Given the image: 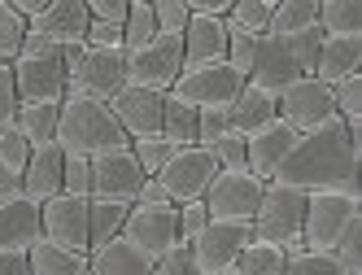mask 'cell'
I'll list each match as a JSON object with an SVG mask.
<instances>
[{"label":"cell","instance_id":"22","mask_svg":"<svg viewBox=\"0 0 362 275\" xmlns=\"http://www.w3.org/2000/svg\"><path fill=\"white\" fill-rule=\"evenodd\" d=\"M62 170H66V153L62 144H44L31 153L27 170H22V197H31V201H53L62 197Z\"/></svg>","mask_w":362,"mask_h":275},{"label":"cell","instance_id":"21","mask_svg":"<svg viewBox=\"0 0 362 275\" xmlns=\"http://www.w3.org/2000/svg\"><path fill=\"white\" fill-rule=\"evenodd\" d=\"M40 236H44V228H40V201H31V197L0 201V249H9V254H27Z\"/></svg>","mask_w":362,"mask_h":275},{"label":"cell","instance_id":"29","mask_svg":"<svg viewBox=\"0 0 362 275\" xmlns=\"http://www.w3.org/2000/svg\"><path fill=\"white\" fill-rule=\"evenodd\" d=\"M57 114L62 105H18L13 127L27 136L31 148H44V144H57Z\"/></svg>","mask_w":362,"mask_h":275},{"label":"cell","instance_id":"4","mask_svg":"<svg viewBox=\"0 0 362 275\" xmlns=\"http://www.w3.org/2000/svg\"><path fill=\"white\" fill-rule=\"evenodd\" d=\"M127 88V53L122 48H66V96L110 105Z\"/></svg>","mask_w":362,"mask_h":275},{"label":"cell","instance_id":"42","mask_svg":"<svg viewBox=\"0 0 362 275\" xmlns=\"http://www.w3.org/2000/svg\"><path fill=\"white\" fill-rule=\"evenodd\" d=\"M205 223H210V210H205V201H184V206H175L179 245H192V240L205 232Z\"/></svg>","mask_w":362,"mask_h":275},{"label":"cell","instance_id":"32","mask_svg":"<svg viewBox=\"0 0 362 275\" xmlns=\"http://www.w3.org/2000/svg\"><path fill=\"white\" fill-rule=\"evenodd\" d=\"M319 31L323 35H362L358 0H319Z\"/></svg>","mask_w":362,"mask_h":275},{"label":"cell","instance_id":"18","mask_svg":"<svg viewBox=\"0 0 362 275\" xmlns=\"http://www.w3.org/2000/svg\"><path fill=\"white\" fill-rule=\"evenodd\" d=\"M162 105H166L162 92H144V88L127 83L110 101V114L118 118L127 140H148V136H162Z\"/></svg>","mask_w":362,"mask_h":275},{"label":"cell","instance_id":"33","mask_svg":"<svg viewBox=\"0 0 362 275\" xmlns=\"http://www.w3.org/2000/svg\"><path fill=\"white\" fill-rule=\"evenodd\" d=\"M271 13H275V0H231L227 31H245V35L257 40V35H267Z\"/></svg>","mask_w":362,"mask_h":275},{"label":"cell","instance_id":"35","mask_svg":"<svg viewBox=\"0 0 362 275\" xmlns=\"http://www.w3.org/2000/svg\"><path fill=\"white\" fill-rule=\"evenodd\" d=\"M179 153V148L166 140V136H148V140H132V158L140 162V170H144V180H153L170 158Z\"/></svg>","mask_w":362,"mask_h":275},{"label":"cell","instance_id":"5","mask_svg":"<svg viewBox=\"0 0 362 275\" xmlns=\"http://www.w3.org/2000/svg\"><path fill=\"white\" fill-rule=\"evenodd\" d=\"M301 218H305V192L267 184L249 228H253L257 240H271V245L284 249V254H297V249H301Z\"/></svg>","mask_w":362,"mask_h":275},{"label":"cell","instance_id":"1","mask_svg":"<svg viewBox=\"0 0 362 275\" xmlns=\"http://www.w3.org/2000/svg\"><path fill=\"white\" fill-rule=\"evenodd\" d=\"M358 153L349 144V131L341 118H327L323 127L315 131H301L288 148V158L279 162V170L271 175V184L279 188H293V192H345L354 201H362V188H358Z\"/></svg>","mask_w":362,"mask_h":275},{"label":"cell","instance_id":"38","mask_svg":"<svg viewBox=\"0 0 362 275\" xmlns=\"http://www.w3.org/2000/svg\"><path fill=\"white\" fill-rule=\"evenodd\" d=\"M31 153H35V148L27 144V136H22L18 127H5V131H0V166L13 170L18 180H22V170H27Z\"/></svg>","mask_w":362,"mask_h":275},{"label":"cell","instance_id":"8","mask_svg":"<svg viewBox=\"0 0 362 275\" xmlns=\"http://www.w3.org/2000/svg\"><path fill=\"white\" fill-rule=\"evenodd\" d=\"M245 92V74H236L227 62H214V66H192L175 79L170 96H179L184 105L192 110H227L236 96Z\"/></svg>","mask_w":362,"mask_h":275},{"label":"cell","instance_id":"9","mask_svg":"<svg viewBox=\"0 0 362 275\" xmlns=\"http://www.w3.org/2000/svg\"><path fill=\"white\" fill-rule=\"evenodd\" d=\"M267 184L249 170H218L214 184L205 188V210H210L214 223H253L257 201H262Z\"/></svg>","mask_w":362,"mask_h":275},{"label":"cell","instance_id":"47","mask_svg":"<svg viewBox=\"0 0 362 275\" xmlns=\"http://www.w3.org/2000/svg\"><path fill=\"white\" fill-rule=\"evenodd\" d=\"M18 118V92H13V66H0V131Z\"/></svg>","mask_w":362,"mask_h":275},{"label":"cell","instance_id":"3","mask_svg":"<svg viewBox=\"0 0 362 275\" xmlns=\"http://www.w3.org/2000/svg\"><path fill=\"white\" fill-rule=\"evenodd\" d=\"M13 92L18 105H62L66 101V53L44 35L27 31L22 53L13 62Z\"/></svg>","mask_w":362,"mask_h":275},{"label":"cell","instance_id":"25","mask_svg":"<svg viewBox=\"0 0 362 275\" xmlns=\"http://www.w3.org/2000/svg\"><path fill=\"white\" fill-rule=\"evenodd\" d=\"M279 114H275V96H267V92H253L249 83H245V92L236 96V101L227 105V127H231V136H253L257 127H267V122H275Z\"/></svg>","mask_w":362,"mask_h":275},{"label":"cell","instance_id":"10","mask_svg":"<svg viewBox=\"0 0 362 275\" xmlns=\"http://www.w3.org/2000/svg\"><path fill=\"white\" fill-rule=\"evenodd\" d=\"M214 175H218V166H214V158H210V148H201V144H188V148H179V153L153 175L162 188H166V197L175 206H184V201H201L205 197V188L214 184Z\"/></svg>","mask_w":362,"mask_h":275},{"label":"cell","instance_id":"24","mask_svg":"<svg viewBox=\"0 0 362 275\" xmlns=\"http://www.w3.org/2000/svg\"><path fill=\"white\" fill-rule=\"evenodd\" d=\"M88 275H153V262L122 236L88 254Z\"/></svg>","mask_w":362,"mask_h":275},{"label":"cell","instance_id":"46","mask_svg":"<svg viewBox=\"0 0 362 275\" xmlns=\"http://www.w3.org/2000/svg\"><path fill=\"white\" fill-rule=\"evenodd\" d=\"M231 127H227V110H197V144L210 148L214 140H223Z\"/></svg>","mask_w":362,"mask_h":275},{"label":"cell","instance_id":"41","mask_svg":"<svg viewBox=\"0 0 362 275\" xmlns=\"http://www.w3.org/2000/svg\"><path fill=\"white\" fill-rule=\"evenodd\" d=\"M62 192L66 197H92V158H74L66 153V170H62Z\"/></svg>","mask_w":362,"mask_h":275},{"label":"cell","instance_id":"34","mask_svg":"<svg viewBox=\"0 0 362 275\" xmlns=\"http://www.w3.org/2000/svg\"><path fill=\"white\" fill-rule=\"evenodd\" d=\"M158 35V22H153V0H132L127 5V22H122V53H136Z\"/></svg>","mask_w":362,"mask_h":275},{"label":"cell","instance_id":"31","mask_svg":"<svg viewBox=\"0 0 362 275\" xmlns=\"http://www.w3.org/2000/svg\"><path fill=\"white\" fill-rule=\"evenodd\" d=\"M162 136L175 144V148H188L197 144V110L184 105L179 96L166 92V105H162Z\"/></svg>","mask_w":362,"mask_h":275},{"label":"cell","instance_id":"12","mask_svg":"<svg viewBox=\"0 0 362 275\" xmlns=\"http://www.w3.org/2000/svg\"><path fill=\"white\" fill-rule=\"evenodd\" d=\"M297 79H305L293 48L284 35H257V48H253V66H249V88L253 92H267V96H279L284 88H293Z\"/></svg>","mask_w":362,"mask_h":275},{"label":"cell","instance_id":"50","mask_svg":"<svg viewBox=\"0 0 362 275\" xmlns=\"http://www.w3.org/2000/svg\"><path fill=\"white\" fill-rule=\"evenodd\" d=\"M0 275H31L27 254H9V249H0Z\"/></svg>","mask_w":362,"mask_h":275},{"label":"cell","instance_id":"13","mask_svg":"<svg viewBox=\"0 0 362 275\" xmlns=\"http://www.w3.org/2000/svg\"><path fill=\"white\" fill-rule=\"evenodd\" d=\"M122 240L136 245L148 262H158L162 254L179 245V228H175V206H132L122 223Z\"/></svg>","mask_w":362,"mask_h":275},{"label":"cell","instance_id":"44","mask_svg":"<svg viewBox=\"0 0 362 275\" xmlns=\"http://www.w3.org/2000/svg\"><path fill=\"white\" fill-rule=\"evenodd\" d=\"M253 48H257L253 35H245V31H227V66L236 70V74H245V79H249V66H253Z\"/></svg>","mask_w":362,"mask_h":275},{"label":"cell","instance_id":"17","mask_svg":"<svg viewBox=\"0 0 362 275\" xmlns=\"http://www.w3.org/2000/svg\"><path fill=\"white\" fill-rule=\"evenodd\" d=\"M88 27H92L88 0H48V9L31 22L27 31L44 35L48 44H57L66 53V48H83L88 44Z\"/></svg>","mask_w":362,"mask_h":275},{"label":"cell","instance_id":"27","mask_svg":"<svg viewBox=\"0 0 362 275\" xmlns=\"http://www.w3.org/2000/svg\"><path fill=\"white\" fill-rule=\"evenodd\" d=\"M27 267H31V275H88V258L70 254V249H57L44 236L27 249Z\"/></svg>","mask_w":362,"mask_h":275},{"label":"cell","instance_id":"6","mask_svg":"<svg viewBox=\"0 0 362 275\" xmlns=\"http://www.w3.org/2000/svg\"><path fill=\"white\" fill-rule=\"evenodd\" d=\"M184 74V40L179 35H153L144 48L127 53V83L144 92H170Z\"/></svg>","mask_w":362,"mask_h":275},{"label":"cell","instance_id":"36","mask_svg":"<svg viewBox=\"0 0 362 275\" xmlns=\"http://www.w3.org/2000/svg\"><path fill=\"white\" fill-rule=\"evenodd\" d=\"M22 40H27V22L9 9V0H0V62H5V66L18 62Z\"/></svg>","mask_w":362,"mask_h":275},{"label":"cell","instance_id":"37","mask_svg":"<svg viewBox=\"0 0 362 275\" xmlns=\"http://www.w3.org/2000/svg\"><path fill=\"white\" fill-rule=\"evenodd\" d=\"M284 275H345V267L332 254H315V249H297L284 262Z\"/></svg>","mask_w":362,"mask_h":275},{"label":"cell","instance_id":"19","mask_svg":"<svg viewBox=\"0 0 362 275\" xmlns=\"http://www.w3.org/2000/svg\"><path fill=\"white\" fill-rule=\"evenodd\" d=\"M297 131L293 127H284V122H267V127H257L253 136H245V170L257 175L262 184H271V175L279 170V162L288 158V148H293Z\"/></svg>","mask_w":362,"mask_h":275},{"label":"cell","instance_id":"14","mask_svg":"<svg viewBox=\"0 0 362 275\" xmlns=\"http://www.w3.org/2000/svg\"><path fill=\"white\" fill-rule=\"evenodd\" d=\"M40 228L44 240H53L57 249H70V254L88 258V201L83 197H53V201L40 206Z\"/></svg>","mask_w":362,"mask_h":275},{"label":"cell","instance_id":"30","mask_svg":"<svg viewBox=\"0 0 362 275\" xmlns=\"http://www.w3.org/2000/svg\"><path fill=\"white\" fill-rule=\"evenodd\" d=\"M310 27H319V0H275L267 35H301Z\"/></svg>","mask_w":362,"mask_h":275},{"label":"cell","instance_id":"20","mask_svg":"<svg viewBox=\"0 0 362 275\" xmlns=\"http://www.w3.org/2000/svg\"><path fill=\"white\" fill-rule=\"evenodd\" d=\"M354 74H362V35H323L315 57V79L336 88Z\"/></svg>","mask_w":362,"mask_h":275},{"label":"cell","instance_id":"43","mask_svg":"<svg viewBox=\"0 0 362 275\" xmlns=\"http://www.w3.org/2000/svg\"><path fill=\"white\" fill-rule=\"evenodd\" d=\"M210 158H214V166L218 170H245V136H223V140H214L210 144Z\"/></svg>","mask_w":362,"mask_h":275},{"label":"cell","instance_id":"39","mask_svg":"<svg viewBox=\"0 0 362 275\" xmlns=\"http://www.w3.org/2000/svg\"><path fill=\"white\" fill-rule=\"evenodd\" d=\"M332 110H336L341 122H358L362 118V74H354V79L332 88Z\"/></svg>","mask_w":362,"mask_h":275},{"label":"cell","instance_id":"26","mask_svg":"<svg viewBox=\"0 0 362 275\" xmlns=\"http://www.w3.org/2000/svg\"><path fill=\"white\" fill-rule=\"evenodd\" d=\"M127 214H132L127 201H100V197H88V245L100 249V245L118 240ZM92 249H88V254H92Z\"/></svg>","mask_w":362,"mask_h":275},{"label":"cell","instance_id":"49","mask_svg":"<svg viewBox=\"0 0 362 275\" xmlns=\"http://www.w3.org/2000/svg\"><path fill=\"white\" fill-rule=\"evenodd\" d=\"M136 206H175V201L166 197V188H162L158 180H144L140 192H136Z\"/></svg>","mask_w":362,"mask_h":275},{"label":"cell","instance_id":"7","mask_svg":"<svg viewBox=\"0 0 362 275\" xmlns=\"http://www.w3.org/2000/svg\"><path fill=\"white\" fill-rule=\"evenodd\" d=\"M362 214V201L345 192H315L305 197V218H301V249L315 254H332V245L341 240V232Z\"/></svg>","mask_w":362,"mask_h":275},{"label":"cell","instance_id":"45","mask_svg":"<svg viewBox=\"0 0 362 275\" xmlns=\"http://www.w3.org/2000/svg\"><path fill=\"white\" fill-rule=\"evenodd\" d=\"M153 275H201V267H197L188 245H175L170 254H162L158 262H153Z\"/></svg>","mask_w":362,"mask_h":275},{"label":"cell","instance_id":"16","mask_svg":"<svg viewBox=\"0 0 362 275\" xmlns=\"http://www.w3.org/2000/svg\"><path fill=\"white\" fill-rule=\"evenodd\" d=\"M140 184H144V170L132 158V148H114V153L92 158V197H100V201H127V206H136Z\"/></svg>","mask_w":362,"mask_h":275},{"label":"cell","instance_id":"11","mask_svg":"<svg viewBox=\"0 0 362 275\" xmlns=\"http://www.w3.org/2000/svg\"><path fill=\"white\" fill-rule=\"evenodd\" d=\"M275 114H279L284 127H293L297 136L301 131H315V127H323L327 118H336V110H332V88L319 83L315 74H305V79H297L293 88H284L275 96Z\"/></svg>","mask_w":362,"mask_h":275},{"label":"cell","instance_id":"40","mask_svg":"<svg viewBox=\"0 0 362 275\" xmlns=\"http://www.w3.org/2000/svg\"><path fill=\"white\" fill-rule=\"evenodd\" d=\"M188 0H153V22L158 35H184L188 31Z\"/></svg>","mask_w":362,"mask_h":275},{"label":"cell","instance_id":"15","mask_svg":"<svg viewBox=\"0 0 362 275\" xmlns=\"http://www.w3.org/2000/svg\"><path fill=\"white\" fill-rule=\"evenodd\" d=\"M249 236H253L249 223H214V218H210V223H205V232H201L188 249H192L201 275H227L231 267H236L240 249L249 245Z\"/></svg>","mask_w":362,"mask_h":275},{"label":"cell","instance_id":"2","mask_svg":"<svg viewBox=\"0 0 362 275\" xmlns=\"http://www.w3.org/2000/svg\"><path fill=\"white\" fill-rule=\"evenodd\" d=\"M57 144H62V153H74V158H100V153H114V148H132V140L118 127L110 105L88 101V96H66L62 101Z\"/></svg>","mask_w":362,"mask_h":275},{"label":"cell","instance_id":"23","mask_svg":"<svg viewBox=\"0 0 362 275\" xmlns=\"http://www.w3.org/2000/svg\"><path fill=\"white\" fill-rule=\"evenodd\" d=\"M179 40H184V70L227 62V22L218 18H188V31Z\"/></svg>","mask_w":362,"mask_h":275},{"label":"cell","instance_id":"51","mask_svg":"<svg viewBox=\"0 0 362 275\" xmlns=\"http://www.w3.org/2000/svg\"><path fill=\"white\" fill-rule=\"evenodd\" d=\"M13 197H22V180H18L13 170L0 166V201H13Z\"/></svg>","mask_w":362,"mask_h":275},{"label":"cell","instance_id":"28","mask_svg":"<svg viewBox=\"0 0 362 275\" xmlns=\"http://www.w3.org/2000/svg\"><path fill=\"white\" fill-rule=\"evenodd\" d=\"M284 262H288V254H284L279 245H271V240H257V236H249V245L240 249L236 267H231L227 275H284Z\"/></svg>","mask_w":362,"mask_h":275},{"label":"cell","instance_id":"48","mask_svg":"<svg viewBox=\"0 0 362 275\" xmlns=\"http://www.w3.org/2000/svg\"><path fill=\"white\" fill-rule=\"evenodd\" d=\"M188 13L192 18H218V22H227L231 0H188Z\"/></svg>","mask_w":362,"mask_h":275}]
</instances>
